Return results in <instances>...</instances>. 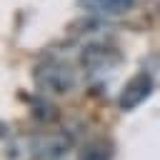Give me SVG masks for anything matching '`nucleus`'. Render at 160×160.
<instances>
[{
	"label": "nucleus",
	"instance_id": "f257e3e1",
	"mask_svg": "<svg viewBox=\"0 0 160 160\" xmlns=\"http://www.w3.org/2000/svg\"><path fill=\"white\" fill-rule=\"evenodd\" d=\"M5 160H65L72 142L65 132H20L8 135L2 130Z\"/></svg>",
	"mask_w": 160,
	"mask_h": 160
},
{
	"label": "nucleus",
	"instance_id": "f03ea898",
	"mask_svg": "<svg viewBox=\"0 0 160 160\" xmlns=\"http://www.w3.org/2000/svg\"><path fill=\"white\" fill-rule=\"evenodd\" d=\"M80 72L82 68L75 65L72 60L50 58V60H40L32 68V80L48 95H65L80 85Z\"/></svg>",
	"mask_w": 160,
	"mask_h": 160
},
{
	"label": "nucleus",
	"instance_id": "7ed1b4c3",
	"mask_svg": "<svg viewBox=\"0 0 160 160\" xmlns=\"http://www.w3.org/2000/svg\"><path fill=\"white\" fill-rule=\"evenodd\" d=\"M122 62L120 50H115L112 45H108L105 40H92V42H82L80 52H78V65L82 68V75L88 80H102L110 72H115Z\"/></svg>",
	"mask_w": 160,
	"mask_h": 160
},
{
	"label": "nucleus",
	"instance_id": "20e7f679",
	"mask_svg": "<svg viewBox=\"0 0 160 160\" xmlns=\"http://www.w3.org/2000/svg\"><path fill=\"white\" fill-rule=\"evenodd\" d=\"M152 90H155V82H152V78H150L148 72L132 75V78L125 82V88L120 90V95H118L120 110H135L138 105H142V102L152 95Z\"/></svg>",
	"mask_w": 160,
	"mask_h": 160
},
{
	"label": "nucleus",
	"instance_id": "39448f33",
	"mask_svg": "<svg viewBox=\"0 0 160 160\" xmlns=\"http://www.w3.org/2000/svg\"><path fill=\"white\" fill-rule=\"evenodd\" d=\"M75 5L92 18H122L135 8V0H75Z\"/></svg>",
	"mask_w": 160,
	"mask_h": 160
},
{
	"label": "nucleus",
	"instance_id": "423d86ee",
	"mask_svg": "<svg viewBox=\"0 0 160 160\" xmlns=\"http://www.w3.org/2000/svg\"><path fill=\"white\" fill-rule=\"evenodd\" d=\"M108 158H110V145H108L105 140H100V142L90 145V148L82 152L80 160H108Z\"/></svg>",
	"mask_w": 160,
	"mask_h": 160
},
{
	"label": "nucleus",
	"instance_id": "0eeeda50",
	"mask_svg": "<svg viewBox=\"0 0 160 160\" xmlns=\"http://www.w3.org/2000/svg\"><path fill=\"white\" fill-rule=\"evenodd\" d=\"M158 12H160V2H158Z\"/></svg>",
	"mask_w": 160,
	"mask_h": 160
}]
</instances>
